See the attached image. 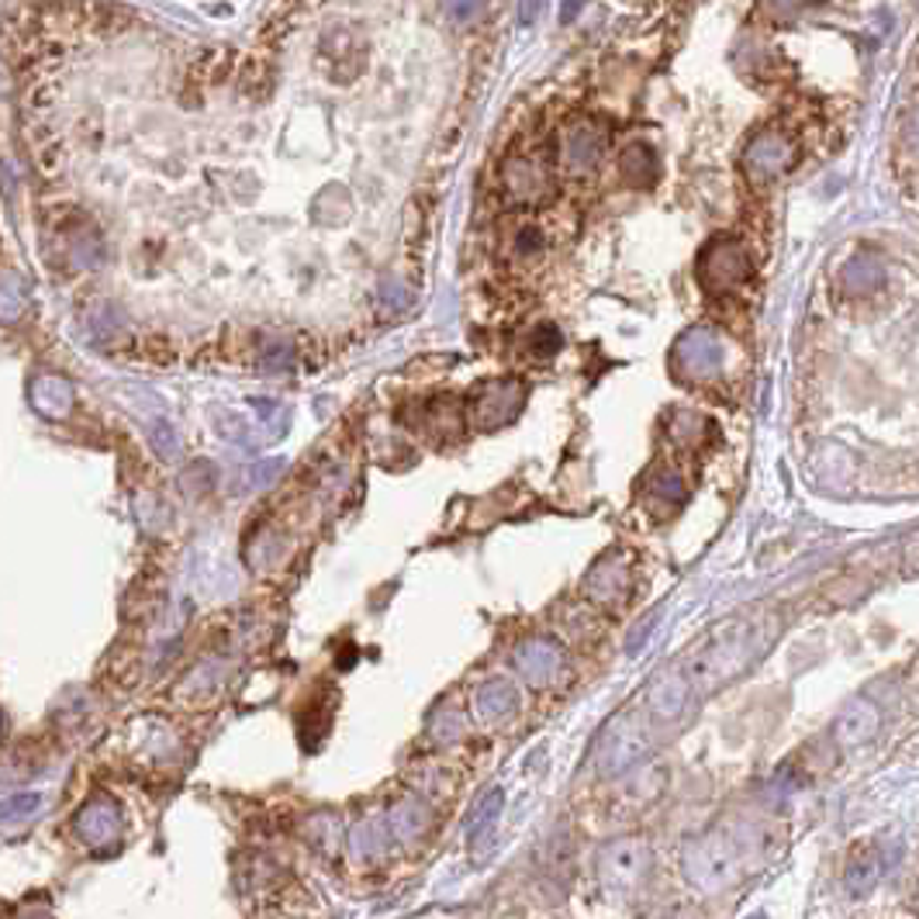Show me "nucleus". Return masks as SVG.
Wrapping results in <instances>:
<instances>
[{"label": "nucleus", "mask_w": 919, "mask_h": 919, "mask_svg": "<svg viewBox=\"0 0 919 919\" xmlns=\"http://www.w3.org/2000/svg\"><path fill=\"white\" fill-rule=\"evenodd\" d=\"M657 174H660V163L647 142H629V146L619 153V177L626 187L647 190L657 184Z\"/></svg>", "instance_id": "aec40b11"}, {"label": "nucleus", "mask_w": 919, "mask_h": 919, "mask_svg": "<svg viewBox=\"0 0 919 919\" xmlns=\"http://www.w3.org/2000/svg\"><path fill=\"white\" fill-rule=\"evenodd\" d=\"M774 637H778V616H740L712 629L705 643L674 664L692 692V702L740 678L774 643Z\"/></svg>", "instance_id": "f257e3e1"}, {"label": "nucleus", "mask_w": 919, "mask_h": 919, "mask_svg": "<svg viewBox=\"0 0 919 919\" xmlns=\"http://www.w3.org/2000/svg\"><path fill=\"white\" fill-rule=\"evenodd\" d=\"M629 591H633V564L619 550L601 557L585 578V595L601 609H622Z\"/></svg>", "instance_id": "9b49d317"}, {"label": "nucleus", "mask_w": 919, "mask_h": 919, "mask_svg": "<svg viewBox=\"0 0 919 919\" xmlns=\"http://www.w3.org/2000/svg\"><path fill=\"white\" fill-rule=\"evenodd\" d=\"M28 308L24 280L14 270H0V322L14 326Z\"/></svg>", "instance_id": "393cba45"}, {"label": "nucleus", "mask_w": 919, "mask_h": 919, "mask_svg": "<svg viewBox=\"0 0 919 919\" xmlns=\"http://www.w3.org/2000/svg\"><path fill=\"white\" fill-rule=\"evenodd\" d=\"M39 806H42V798L35 792L32 795H14L8 802H0V819H24V816H32Z\"/></svg>", "instance_id": "f704fd0d"}, {"label": "nucleus", "mask_w": 919, "mask_h": 919, "mask_svg": "<svg viewBox=\"0 0 919 919\" xmlns=\"http://www.w3.org/2000/svg\"><path fill=\"white\" fill-rule=\"evenodd\" d=\"M529 357H536V360H550L554 353H560V347H564V335H560V329L557 326H550V322H543V326H536L533 332H529Z\"/></svg>", "instance_id": "7c9ffc66"}, {"label": "nucleus", "mask_w": 919, "mask_h": 919, "mask_svg": "<svg viewBox=\"0 0 919 919\" xmlns=\"http://www.w3.org/2000/svg\"><path fill=\"white\" fill-rule=\"evenodd\" d=\"M588 4V0H564V8H560V21L567 24V21H574L581 14V8Z\"/></svg>", "instance_id": "e433bc0d"}, {"label": "nucleus", "mask_w": 919, "mask_h": 919, "mask_svg": "<svg viewBox=\"0 0 919 919\" xmlns=\"http://www.w3.org/2000/svg\"><path fill=\"white\" fill-rule=\"evenodd\" d=\"M751 277V252L740 239H712L699 260V280L705 291L726 295Z\"/></svg>", "instance_id": "1a4fd4ad"}, {"label": "nucleus", "mask_w": 919, "mask_h": 919, "mask_svg": "<svg viewBox=\"0 0 919 919\" xmlns=\"http://www.w3.org/2000/svg\"><path fill=\"white\" fill-rule=\"evenodd\" d=\"M502 809H505V792L502 788H487L477 798V806H474V813L467 819V837L474 844V854L481 850V844H492L495 826L502 819Z\"/></svg>", "instance_id": "412c9836"}, {"label": "nucleus", "mask_w": 919, "mask_h": 919, "mask_svg": "<svg viewBox=\"0 0 919 919\" xmlns=\"http://www.w3.org/2000/svg\"><path fill=\"white\" fill-rule=\"evenodd\" d=\"M460 425H464V419H460V405L453 397H440L425 409V428L428 433L460 436Z\"/></svg>", "instance_id": "cd10ccee"}, {"label": "nucleus", "mask_w": 919, "mask_h": 919, "mask_svg": "<svg viewBox=\"0 0 919 919\" xmlns=\"http://www.w3.org/2000/svg\"><path fill=\"white\" fill-rule=\"evenodd\" d=\"M149 440H153L156 453L166 456V460H174L180 453V440H177L174 425H169V422H153L149 425Z\"/></svg>", "instance_id": "72a5a7b5"}, {"label": "nucleus", "mask_w": 919, "mask_h": 919, "mask_svg": "<svg viewBox=\"0 0 919 919\" xmlns=\"http://www.w3.org/2000/svg\"><path fill=\"white\" fill-rule=\"evenodd\" d=\"M668 436H671V443L681 446V450H699V446L712 436V422H709L705 415H699V412L681 409V412L671 415Z\"/></svg>", "instance_id": "5701e85b"}, {"label": "nucleus", "mask_w": 919, "mask_h": 919, "mask_svg": "<svg viewBox=\"0 0 919 919\" xmlns=\"http://www.w3.org/2000/svg\"><path fill=\"white\" fill-rule=\"evenodd\" d=\"M512 664L533 688H550L567 671V660H564L560 643H554L547 637H536V640L519 643V650H515V657H512Z\"/></svg>", "instance_id": "f8f14e48"}, {"label": "nucleus", "mask_w": 919, "mask_h": 919, "mask_svg": "<svg viewBox=\"0 0 919 919\" xmlns=\"http://www.w3.org/2000/svg\"><path fill=\"white\" fill-rule=\"evenodd\" d=\"M280 471H283V464H280V460H267V464H260V467H256V471H252L249 477H252V484L267 487V484H270V481H273V477H277Z\"/></svg>", "instance_id": "c9c22d12"}, {"label": "nucleus", "mask_w": 919, "mask_h": 919, "mask_svg": "<svg viewBox=\"0 0 919 919\" xmlns=\"http://www.w3.org/2000/svg\"><path fill=\"white\" fill-rule=\"evenodd\" d=\"M443 8H446V18L453 24H474V21L484 18L487 0H443Z\"/></svg>", "instance_id": "473e14b6"}, {"label": "nucleus", "mask_w": 919, "mask_h": 919, "mask_svg": "<svg viewBox=\"0 0 919 919\" xmlns=\"http://www.w3.org/2000/svg\"><path fill=\"white\" fill-rule=\"evenodd\" d=\"M878 875H881V860H878L875 854H860V857L854 860V865L847 868L844 885H847V892H850L854 899H860V896H868L871 888H875Z\"/></svg>", "instance_id": "bb28decb"}, {"label": "nucleus", "mask_w": 919, "mask_h": 919, "mask_svg": "<svg viewBox=\"0 0 919 919\" xmlns=\"http://www.w3.org/2000/svg\"><path fill=\"white\" fill-rule=\"evenodd\" d=\"M460 736H464V715H460L453 705L436 709L433 720H428V740L440 743V746H446V743H453V740H460Z\"/></svg>", "instance_id": "c85d7f7f"}, {"label": "nucleus", "mask_w": 919, "mask_h": 919, "mask_svg": "<svg viewBox=\"0 0 919 919\" xmlns=\"http://www.w3.org/2000/svg\"><path fill=\"white\" fill-rule=\"evenodd\" d=\"M650 844L643 837H619L598 850V881L609 896L629 899L650 875Z\"/></svg>", "instance_id": "7ed1b4c3"}, {"label": "nucleus", "mask_w": 919, "mask_h": 919, "mask_svg": "<svg viewBox=\"0 0 919 919\" xmlns=\"http://www.w3.org/2000/svg\"><path fill=\"white\" fill-rule=\"evenodd\" d=\"M885 264L878 260V256L871 252H857L850 256V260L840 267L837 273V283H840V291L847 298H865V295H875L878 287L885 283Z\"/></svg>", "instance_id": "a211bd4d"}, {"label": "nucleus", "mask_w": 919, "mask_h": 919, "mask_svg": "<svg viewBox=\"0 0 919 919\" xmlns=\"http://www.w3.org/2000/svg\"><path fill=\"white\" fill-rule=\"evenodd\" d=\"M0 726H4V720H0Z\"/></svg>", "instance_id": "58836bf2"}, {"label": "nucleus", "mask_w": 919, "mask_h": 919, "mask_svg": "<svg viewBox=\"0 0 919 919\" xmlns=\"http://www.w3.org/2000/svg\"><path fill=\"white\" fill-rule=\"evenodd\" d=\"M28 401L32 409L45 419H63L73 409V384L60 373H42L32 384H28Z\"/></svg>", "instance_id": "6ab92c4d"}, {"label": "nucleus", "mask_w": 919, "mask_h": 919, "mask_svg": "<svg viewBox=\"0 0 919 919\" xmlns=\"http://www.w3.org/2000/svg\"><path fill=\"white\" fill-rule=\"evenodd\" d=\"M740 868H743L740 847L726 829H709L702 837L688 840L681 850V871L688 885L709 896L730 888L740 878Z\"/></svg>", "instance_id": "f03ea898"}, {"label": "nucleus", "mask_w": 919, "mask_h": 919, "mask_svg": "<svg viewBox=\"0 0 919 919\" xmlns=\"http://www.w3.org/2000/svg\"><path fill=\"white\" fill-rule=\"evenodd\" d=\"M647 492H650V498L664 502V505H681V502L688 498V484H684V477H681L678 471H671V467H657V471L647 477Z\"/></svg>", "instance_id": "a878e982"}, {"label": "nucleus", "mask_w": 919, "mask_h": 919, "mask_svg": "<svg viewBox=\"0 0 919 919\" xmlns=\"http://www.w3.org/2000/svg\"><path fill=\"white\" fill-rule=\"evenodd\" d=\"M249 560L252 567H280L287 564V536L273 533V529H260L249 543Z\"/></svg>", "instance_id": "b1692460"}, {"label": "nucleus", "mask_w": 919, "mask_h": 919, "mask_svg": "<svg viewBox=\"0 0 919 919\" xmlns=\"http://www.w3.org/2000/svg\"><path fill=\"white\" fill-rule=\"evenodd\" d=\"M394 837L388 829V819H360L350 833V850L360 857V860H384L388 850H391Z\"/></svg>", "instance_id": "4be33fe9"}, {"label": "nucleus", "mask_w": 919, "mask_h": 919, "mask_svg": "<svg viewBox=\"0 0 919 919\" xmlns=\"http://www.w3.org/2000/svg\"><path fill=\"white\" fill-rule=\"evenodd\" d=\"M609 146V132L595 118H574L560 132V166L570 177H591Z\"/></svg>", "instance_id": "0eeeda50"}, {"label": "nucleus", "mask_w": 919, "mask_h": 919, "mask_svg": "<svg viewBox=\"0 0 919 919\" xmlns=\"http://www.w3.org/2000/svg\"><path fill=\"white\" fill-rule=\"evenodd\" d=\"M221 688V674H218V668L215 664H200L197 671H190V678L184 681V688L180 692L184 695H190L194 702H205V699H211L215 692Z\"/></svg>", "instance_id": "c756f323"}, {"label": "nucleus", "mask_w": 919, "mask_h": 919, "mask_svg": "<svg viewBox=\"0 0 919 919\" xmlns=\"http://www.w3.org/2000/svg\"><path fill=\"white\" fill-rule=\"evenodd\" d=\"M723 339L705 326H695L678 335L671 363L684 381H712L723 370Z\"/></svg>", "instance_id": "6e6552de"}, {"label": "nucleus", "mask_w": 919, "mask_h": 919, "mask_svg": "<svg viewBox=\"0 0 919 919\" xmlns=\"http://www.w3.org/2000/svg\"><path fill=\"white\" fill-rule=\"evenodd\" d=\"M878 723H881L878 705L871 699H857L837 715V723H833V740H837L840 751H854V746L868 743L875 736Z\"/></svg>", "instance_id": "4468645a"}, {"label": "nucleus", "mask_w": 919, "mask_h": 919, "mask_svg": "<svg viewBox=\"0 0 919 919\" xmlns=\"http://www.w3.org/2000/svg\"><path fill=\"white\" fill-rule=\"evenodd\" d=\"M260 366L267 373H283V370H291L295 366V347L291 342H283V339H270L264 353H260Z\"/></svg>", "instance_id": "2f4dec72"}, {"label": "nucleus", "mask_w": 919, "mask_h": 919, "mask_svg": "<svg viewBox=\"0 0 919 919\" xmlns=\"http://www.w3.org/2000/svg\"><path fill=\"white\" fill-rule=\"evenodd\" d=\"M650 751V733L647 720L640 712H622L619 720H612L598 740V771L606 778H619L633 764H640Z\"/></svg>", "instance_id": "20e7f679"}, {"label": "nucleus", "mask_w": 919, "mask_h": 919, "mask_svg": "<svg viewBox=\"0 0 919 919\" xmlns=\"http://www.w3.org/2000/svg\"><path fill=\"white\" fill-rule=\"evenodd\" d=\"M543 8V0H523V24H533Z\"/></svg>", "instance_id": "4c0bfd02"}, {"label": "nucleus", "mask_w": 919, "mask_h": 919, "mask_svg": "<svg viewBox=\"0 0 919 919\" xmlns=\"http://www.w3.org/2000/svg\"><path fill=\"white\" fill-rule=\"evenodd\" d=\"M515 709H519V692L505 681V678H492L477 688L474 695V715L481 726H502L505 720H512Z\"/></svg>", "instance_id": "dca6fc26"}, {"label": "nucleus", "mask_w": 919, "mask_h": 919, "mask_svg": "<svg viewBox=\"0 0 919 919\" xmlns=\"http://www.w3.org/2000/svg\"><path fill=\"white\" fill-rule=\"evenodd\" d=\"M433 819L436 816H433V809H428V802L419 798V795H409L388 813V829H391L394 840L412 844V840H422L425 833L433 829Z\"/></svg>", "instance_id": "f3484780"}, {"label": "nucleus", "mask_w": 919, "mask_h": 919, "mask_svg": "<svg viewBox=\"0 0 919 919\" xmlns=\"http://www.w3.org/2000/svg\"><path fill=\"white\" fill-rule=\"evenodd\" d=\"M798 159V149H795V138L785 132V128H764L757 132L751 142H746L743 149V174L751 177V184H771L785 177L788 169L795 166Z\"/></svg>", "instance_id": "39448f33"}, {"label": "nucleus", "mask_w": 919, "mask_h": 919, "mask_svg": "<svg viewBox=\"0 0 919 919\" xmlns=\"http://www.w3.org/2000/svg\"><path fill=\"white\" fill-rule=\"evenodd\" d=\"M76 833L80 840L94 847V850H107L122 840V809L118 802L111 798H91L87 806L76 813Z\"/></svg>", "instance_id": "ddd939ff"}, {"label": "nucleus", "mask_w": 919, "mask_h": 919, "mask_svg": "<svg viewBox=\"0 0 919 919\" xmlns=\"http://www.w3.org/2000/svg\"><path fill=\"white\" fill-rule=\"evenodd\" d=\"M550 252V233L539 221H515L505 233V256L515 267H536Z\"/></svg>", "instance_id": "2eb2a0df"}, {"label": "nucleus", "mask_w": 919, "mask_h": 919, "mask_svg": "<svg viewBox=\"0 0 919 919\" xmlns=\"http://www.w3.org/2000/svg\"><path fill=\"white\" fill-rule=\"evenodd\" d=\"M526 405V384L519 378H495L484 381L481 388H474L471 397V419L484 433H495V428L515 422V415Z\"/></svg>", "instance_id": "423d86ee"}, {"label": "nucleus", "mask_w": 919, "mask_h": 919, "mask_svg": "<svg viewBox=\"0 0 919 919\" xmlns=\"http://www.w3.org/2000/svg\"><path fill=\"white\" fill-rule=\"evenodd\" d=\"M502 184L515 205H543L554 197V169L543 156L515 153L502 166Z\"/></svg>", "instance_id": "9d476101"}]
</instances>
